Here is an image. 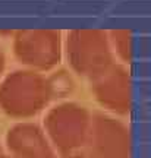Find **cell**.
I'll return each mask as SVG.
<instances>
[{
  "mask_svg": "<svg viewBox=\"0 0 151 158\" xmlns=\"http://www.w3.org/2000/svg\"><path fill=\"white\" fill-rule=\"evenodd\" d=\"M53 100V91L43 73L19 69L0 84V110L13 118H29L41 113Z\"/></svg>",
  "mask_w": 151,
  "mask_h": 158,
  "instance_id": "cell-1",
  "label": "cell"
},
{
  "mask_svg": "<svg viewBox=\"0 0 151 158\" xmlns=\"http://www.w3.org/2000/svg\"><path fill=\"white\" fill-rule=\"evenodd\" d=\"M91 123L90 111L76 102H62L49 110L44 132L51 147L63 158L82 155Z\"/></svg>",
  "mask_w": 151,
  "mask_h": 158,
  "instance_id": "cell-2",
  "label": "cell"
},
{
  "mask_svg": "<svg viewBox=\"0 0 151 158\" xmlns=\"http://www.w3.org/2000/svg\"><path fill=\"white\" fill-rule=\"evenodd\" d=\"M66 54L76 75L93 81L114 63L107 32L95 28L72 29L66 38Z\"/></svg>",
  "mask_w": 151,
  "mask_h": 158,
  "instance_id": "cell-3",
  "label": "cell"
},
{
  "mask_svg": "<svg viewBox=\"0 0 151 158\" xmlns=\"http://www.w3.org/2000/svg\"><path fill=\"white\" fill-rule=\"evenodd\" d=\"M13 54L35 72L56 68L62 59V35L57 29H18L13 34Z\"/></svg>",
  "mask_w": 151,
  "mask_h": 158,
  "instance_id": "cell-4",
  "label": "cell"
},
{
  "mask_svg": "<svg viewBox=\"0 0 151 158\" xmlns=\"http://www.w3.org/2000/svg\"><path fill=\"white\" fill-rule=\"evenodd\" d=\"M131 154L132 139L128 126L104 113L93 114L82 157L131 158Z\"/></svg>",
  "mask_w": 151,
  "mask_h": 158,
  "instance_id": "cell-5",
  "label": "cell"
},
{
  "mask_svg": "<svg viewBox=\"0 0 151 158\" xmlns=\"http://www.w3.org/2000/svg\"><path fill=\"white\" fill-rule=\"evenodd\" d=\"M97 102L118 116H126L132 108V79L129 70L113 63L104 73L91 81Z\"/></svg>",
  "mask_w": 151,
  "mask_h": 158,
  "instance_id": "cell-6",
  "label": "cell"
},
{
  "mask_svg": "<svg viewBox=\"0 0 151 158\" xmlns=\"http://www.w3.org/2000/svg\"><path fill=\"white\" fill-rule=\"evenodd\" d=\"M6 147L16 158H57L44 129L37 123L22 122L6 133Z\"/></svg>",
  "mask_w": 151,
  "mask_h": 158,
  "instance_id": "cell-7",
  "label": "cell"
},
{
  "mask_svg": "<svg viewBox=\"0 0 151 158\" xmlns=\"http://www.w3.org/2000/svg\"><path fill=\"white\" fill-rule=\"evenodd\" d=\"M107 38L112 50L120 57L125 63H131L134 59V35L131 29H110Z\"/></svg>",
  "mask_w": 151,
  "mask_h": 158,
  "instance_id": "cell-8",
  "label": "cell"
},
{
  "mask_svg": "<svg viewBox=\"0 0 151 158\" xmlns=\"http://www.w3.org/2000/svg\"><path fill=\"white\" fill-rule=\"evenodd\" d=\"M5 68H6V57H5L3 50L0 48V78H2V75L5 72Z\"/></svg>",
  "mask_w": 151,
  "mask_h": 158,
  "instance_id": "cell-9",
  "label": "cell"
},
{
  "mask_svg": "<svg viewBox=\"0 0 151 158\" xmlns=\"http://www.w3.org/2000/svg\"><path fill=\"white\" fill-rule=\"evenodd\" d=\"M0 158H16V157H13V155H6V154H2V155H0Z\"/></svg>",
  "mask_w": 151,
  "mask_h": 158,
  "instance_id": "cell-10",
  "label": "cell"
},
{
  "mask_svg": "<svg viewBox=\"0 0 151 158\" xmlns=\"http://www.w3.org/2000/svg\"><path fill=\"white\" fill-rule=\"evenodd\" d=\"M71 158H84L82 155H78V157H71Z\"/></svg>",
  "mask_w": 151,
  "mask_h": 158,
  "instance_id": "cell-11",
  "label": "cell"
},
{
  "mask_svg": "<svg viewBox=\"0 0 151 158\" xmlns=\"http://www.w3.org/2000/svg\"><path fill=\"white\" fill-rule=\"evenodd\" d=\"M2 154H3V149H2V147H0V155H2Z\"/></svg>",
  "mask_w": 151,
  "mask_h": 158,
  "instance_id": "cell-12",
  "label": "cell"
}]
</instances>
